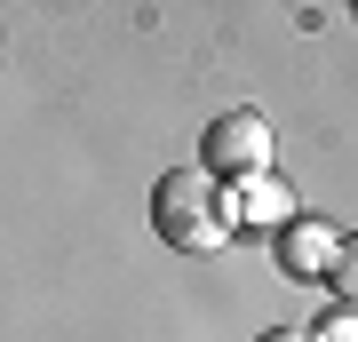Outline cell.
<instances>
[{
	"mask_svg": "<svg viewBox=\"0 0 358 342\" xmlns=\"http://www.w3.org/2000/svg\"><path fill=\"white\" fill-rule=\"evenodd\" d=\"M152 231L167 247H183V255H215L231 239V215H223L215 183H207L199 167H176V176H159V191H152Z\"/></svg>",
	"mask_w": 358,
	"mask_h": 342,
	"instance_id": "cell-1",
	"label": "cell"
},
{
	"mask_svg": "<svg viewBox=\"0 0 358 342\" xmlns=\"http://www.w3.org/2000/svg\"><path fill=\"white\" fill-rule=\"evenodd\" d=\"M271 159H279V136H271L263 112H223V120L199 136V176L215 183V191H223V183H231V191L263 183Z\"/></svg>",
	"mask_w": 358,
	"mask_h": 342,
	"instance_id": "cell-2",
	"label": "cell"
},
{
	"mask_svg": "<svg viewBox=\"0 0 358 342\" xmlns=\"http://www.w3.org/2000/svg\"><path fill=\"white\" fill-rule=\"evenodd\" d=\"M279 255H287V271L319 279V271H334V263H343V231H327V223H294Z\"/></svg>",
	"mask_w": 358,
	"mask_h": 342,
	"instance_id": "cell-3",
	"label": "cell"
},
{
	"mask_svg": "<svg viewBox=\"0 0 358 342\" xmlns=\"http://www.w3.org/2000/svg\"><path fill=\"white\" fill-rule=\"evenodd\" d=\"M310 342H358V334H350V318H343V311H334V318H327V327H319V334H310Z\"/></svg>",
	"mask_w": 358,
	"mask_h": 342,
	"instance_id": "cell-4",
	"label": "cell"
},
{
	"mask_svg": "<svg viewBox=\"0 0 358 342\" xmlns=\"http://www.w3.org/2000/svg\"><path fill=\"white\" fill-rule=\"evenodd\" d=\"M255 342H310L303 327H271V334H255Z\"/></svg>",
	"mask_w": 358,
	"mask_h": 342,
	"instance_id": "cell-5",
	"label": "cell"
}]
</instances>
